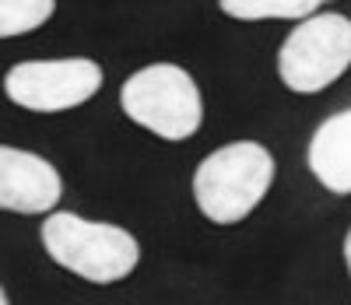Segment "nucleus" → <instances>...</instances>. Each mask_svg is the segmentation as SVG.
Here are the masks:
<instances>
[{
    "instance_id": "nucleus-9",
    "label": "nucleus",
    "mask_w": 351,
    "mask_h": 305,
    "mask_svg": "<svg viewBox=\"0 0 351 305\" xmlns=\"http://www.w3.org/2000/svg\"><path fill=\"white\" fill-rule=\"evenodd\" d=\"M56 11V0H0V39H18L43 28Z\"/></svg>"
},
{
    "instance_id": "nucleus-11",
    "label": "nucleus",
    "mask_w": 351,
    "mask_h": 305,
    "mask_svg": "<svg viewBox=\"0 0 351 305\" xmlns=\"http://www.w3.org/2000/svg\"><path fill=\"white\" fill-rule=\"evenodd\" d=\"M11 298H8V291H4V284H0V305H8Z\"/></svg>"
},
{
    "instance_id": "nucleus-6",
    "label": "nucleus",
    "mask_w": 351,
    "mask_h": 305,
    "mask_svg": "<svg viewBox=\"0 0 351 305\" xmlns=\"http://www.w3.org/2000/svg\"><path fill=\"white\" fill-rule=\"evenodd\" d=\"M64 197V179L53 162L36 151L0 144V210L49 215Z\"/></svg>"
},
{
    "instance_id": "nucleus-12",
    "label": "nucleus",
    "mask_w": 351,
    "mask_h": 305,
    "mask_svg": "<svg viewBox=\"0 0 351 305\" xmlns=\"http://www.w3.org/2000/svg\"><path fill=\"white\" fill-rule=\"evenodd\" d=\"M324 4H327V0H324Z\"/></svg>"
},
{
    "instance_id": "nucleus-2",
    "label": "nucleus",
    "mask_w": 351,
    "mask_h": 305,
    "mask_svg": "<svg viewBox=\"0 0 351 305\" xmlns=\"http://www.w3.org/2000/svg\"><path fill=\"white\" fill-rule=\"evenodd\" d=\"M46 256L88 284H116L130 278L141 263V242L109 221H88L71 210H49L43 221Z\"/></svg>"
},
{
    "instance_id": "nucleus-5",
    "label": "nucleus",
    "mask_w": 351,
    "mask_h": 305,
    "mask_svg": "<svg viewBox=\"0 0 351 305\" xmlns=\"http://www.w3.org/2000/svg\"><path fill=\"white\" fill-rule=\"evenodd\" d=\"M102 91V67L92 56L21 60L4 74V95L28 112H67Z\"/></svg>"
},
{
    "instance_id": "nucleus-4",
    "label": "nucleus",
    "mask_w": 351,
    "mask_h": 305,
    "mask_svg": "<svg viewBox=\"0 0 351 305\" xmlns=\"http://www.w3.org/2000/svg\"><path fill=\"white\" fill-rule=\"evenodd\" d=\"M351 67V18L324 11L302 18L278 49V77L295 95H316Z\"/></svg>"
},
{
    "instance_id": "nucleus-10",
    "label": "nucleus",
    "mask_w": 351,
    "mask_h": 305,
    "mask_svg": "<svg viewBox=\"0 0 351 305\" xmlns=\"http://www.w3.org/2000/svg\"><path fill=\"white\" fill-rule=\"evenodd\" d=\"M344 263H348V273H351V228L344 235Z\"/></svg>"
},
{
    "instance_id": "nucleus-8",
    "label": "nucleus",
    "mask_w": 351,
    "mask_h": 305,
    "mask_svg": "<svg viewBox=\"0 0 351 305\" xmlns=\"http://www.w3.org/2000/svg\"><path fill=\"white\" fill-rule=\"evenodd\" d=\"M319 4L324 0H218L221 14L236 21H302Z\"/></svg>"
},
{
    "instance_id": "nucleus-1",
    "label": "nucleus",
    "mask_w": 351,
    "mask_h": 305,
    "mask_svg": "<svg viewBox=\"0 0 351 305\" xmlns=\"http://www.w3.org/2000/svg\"><path fill=\"white\" fill-rule=\"evenodd\" d=\"M274 155L256 141H232L211 151L193 172L197 210L211 225H239L274 186Z\"/></svg>"
},
{
    "instance_id": "nucleus-7",
    "label": "nucleus",
    "mask_w": 351,
    "mask_h": 305,
    "mask_svg": "<svg viewBox=\"0 0 351 305\" xmlns=\"http://www.w3.org/2000/svg\"><path fill=\"white\" fill-rule=\"evenodd\" d=\"M306 162L324 190L337 197L351 193V109L327 116L316 127L309 151H306Z\"/></svg>"
},
{
    "instance_id": "nucleus-3",
    "label": "nucleus",
    "mask_w": 351,
    "mask_h": 305,
    "mask_svg": "<svg viewBox=\"0 0 351 305\" xmlns=\"http://www.w3.org/2000/svg\"><path fill=\"white\" fill-rule=\"evenodd\" d=\"M120 109L130 123L162 141H190L204 123V99L193 74L180 64H148L120 88Z\"/></svg>"
}]
</instances>
